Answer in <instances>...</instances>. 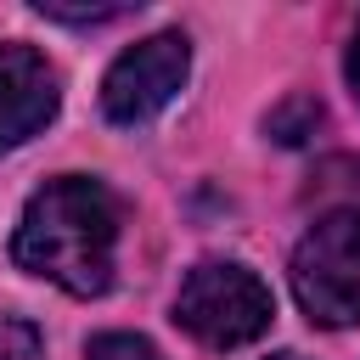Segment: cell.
Segmentation results:
<instances>
[{"instance_id": "9c48e42d", "label": "cell", "mask_w": 360, "mask_h": 360, "mask_svg": "<svg viewBox=\"0 0 360 360\" xmlns=\"http://www.w3.org/2000/svg\"><path fill=\"white\" fill-rule=\"evenodd\" d=\"M270 360H304V354H270Z\"/></svg>"}, {"instance_id": "52a82bcc", "label": "cell", "mask_w": 360, "mask_h": 360, "mask_svg": "<svg viewBox=\"0 0 360 360\" xmlns=\"http://www.w3.org/2000/svg\"><path fill=\"white\" fill-rule=\"evenodd\" d=\"M0 360H45L39 332L22 321H0Z\"/></svg>"}, {"instance_id": "6da1fadb", "label": "cell", "mask_w": 360, "mask_h": 360, "mask_svg": "<svg viewBox=\"0 0 360 360\" xmlns=\"http://www.w3.org/2000/svg\"><path fill=\"white\" fill-rule=\"evenodd\" d=\"M118 225H124L118 197L101 180L56 174L28 197L11 236V259L73 298H96L112 287L118 270Z\"/></svg>"}, {"instance_id": "7a4b0ae2", "label": "cell", "mask_w": 360, "mask_h": 360, "mask_svg": "<svg viewBox=\"0 0 360 360\" xmlns=\"http://www.w3.org/2000/svg\"><path fill=\"white\" fill-rule=\"evenodd\" d=\"M174 321L208 349H242V343L270 332L276 298L248 264L202 259V264L186 270L180 292H174Z\"/></svg>"}, {"instance_id": "5b68a950", "label": "cell", "mask_w": 360, "mask_h": 360, "mask_svg": "<svg viewBox=\"0 0 360 360\" xmlns=\"http://www.w3.org/2000/svg\"><path fill=\"white\" fill-rule=\"evenodd\" d=\"M62 107V84L56 68L17 39H0V146H22L28 135H39Z\"/></svg>"}, {"instance_id": "3957f363", "label": "cell", "mask_w": 360, "mask_h": 360, "mask_svg": "<svg viewBox=\"0 0 360 360\" xmlns=\"http://www.w3.org/2000/svg\"><path fill=\"white\" fill-rule=\"evenodd\" d=\"M292 292L321 326L360 321V208H332L304 231L292 248Z\"/></svg>"}, {"instance_id": "8992f818", "label": "cell", "mask_w": 360, "mask_h": 360, "mask_svg": "<svg viewBox=\"0 0 360 360\" xmlns=\"http://www.w3.org/2000/svg\"><path fill=\"white\" fill-rule=\"evenodd\" d=\"M84 360H158V349L141 332H96L84 343Z\"/></svg>"}, {"instance_id": "277c9868", "label": "cell", "mask_w": 360, "mask_h": 360, "mask_svg": "<svg viewBox=\"0 0 360 360\" xmlns=\"http://www.w3.org/2000/svg\"><path fill=\"white\" fill-rule=\"evenodd\" d=\"M186 73H191L186 34H152V39L129 45L107 68V79H101V112L112 124H146V118H158L180 96Z\"/></svg>"}, {"instance_id": "ba28073f", "label": "cell", "mask_w": 360, "mask_h": 360, "mask_svg": "<svg viewBox=\"0 0 360 360\" xmlns=\"http://www.w3.org/2000/svg\"><path fill=\"white\" fill-rule=\"evenodd\" d=\"M343 73H349V90L360 96V28H354V39H349V56H343Z\"/></svg>"}]
</instances>
